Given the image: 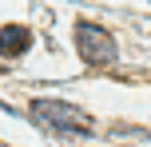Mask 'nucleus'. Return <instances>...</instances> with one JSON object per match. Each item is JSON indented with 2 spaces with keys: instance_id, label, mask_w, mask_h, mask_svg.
I'll use <instances>...</instances> for the list:
<instances>
[{
  "instance_id": "f257e3e1",
  "label": "nucleus",
  "mask_w": 151,
  "mask_h": 147,
  "mask_svg": "<svg viewBox=\"0 0 151 147\" xmlns=\"http://www.w3.org/2000/svg\"><path fill=\"white\" fill-rule=\"evenodd\" d=\"M32 119L44 127H52V131H64V135H91V115L80 108H72V103L64 100H36L32 103Z\"/></svg>"
},
{
  "instance_id": "f03ea898",
  "label": "nucleus",
  "mask_w": 151,
  "mask_h": 147,
  "mask_svg": "<svg viewBox=\"0 0 151 147\" xmlns=\"http://www.w3.org/2000/svg\"><path fill=\"white\" fill-rule=\"evenodd\" d=\"M76 48H80V60L91 64V68L115 64V40H111V32L99 28V24H91V20L76 24Z\"/></svg>"
},
{
  "instance_id": "7ed1b4c3",
  "label": "nucleus",
  "mask_w": 151,
  "mask_h": 147,
  "mask_svg": "<svg viewBox=\"0 0 151 147\" xmlns=\"http://www.w3.org/2000/svg\"><path fill=\"white\" fill-rule=\"evenodd\" d=\"M32 48V32L28 28H20V24H4L0 28V56H24Z\"/></svg>"
}]
</instances>
